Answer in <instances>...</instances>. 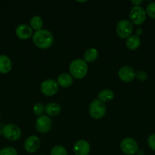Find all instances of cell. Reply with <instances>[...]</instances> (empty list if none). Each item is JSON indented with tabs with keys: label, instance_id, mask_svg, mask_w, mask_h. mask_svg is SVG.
I'll return each mask as SVG.
<instances>
[{
	"label": "cell",
	"instance_id": "14",
	"mask_svg": "<svg viewBox=\"0 0 155 155\" xmlns=\"http://www.w3.org/2000/svg\"><path fill=\"white\" fill-rule=\"evenodd\" d=\"M12 68V63L9 57L5 54H0V73L8 74Z\"/></svg>",
	"mask_w": 155,
	"mask_h": 155
},
{
	"label": "cell",
	"instance_id": "4",
	"mask_svg": "<svg viewBox=\"0 0 155 155\" xmlns=\"http://www.w3.org/2000/svg\"><path fill=\"white\" fill-rule=\"evenodd\" d=\"M133 28V24L131 21L126 19L121 20L117 24L116 33L122 39H127L132 36Z\"/></svg>",
	"mask_w": 155,
	"mask_h": 155
},
{
	"label": "cell",
	"instance_id": "10",
	"mask_svg": "<svg viewBox=\"0 0 155 155\" xmlns=\"http://www.w3.org/2000/svg\"><path fill=\"white\" fill-rule=\"evenodd\" d=\"M119 77L122 81L129 83L132 82L136 77V72L135 69L130 66H123L119 69L118 72Z\"/></svg>",
	"mask_w": 155,
	"mask_h": 155
},
{
	"label": "cell",
	"instance_id": "23",
	"mask_svg": "<svg viewBox=\"0 0 155 155\" xmlns=\"http://www.w3.org/2000/svg\"><path fill=\"white\" fill-rule=\"evenodd\" d=\"M145 12L150 18L155 19V2H150L147 5Z\"/></svg>",
	"mask_w": 155,
	"mask_h": 155
},
{
	"label": "cell",
	"instance_id": "29",
	"mask_svg": "<svg viewBox=\"0 0 155 155\" xmlns=\"http://www.w3.org/2000/svg\"><path fill=\"white\" fill-rule=\"evenodd\" d=\"M2 130H0V136H1V135H2Z\"/></svg>",
	"mask_w": 155,
	"mask_h": 155
},
{
	"label": "cell",
	"instance_id": "30",
	"mask_svg": "<svg viewBox=\"0 0 155 155\" xmlns=\"http://www.w3.org/2000/svg\"><path fill=\"white\" fill-rule=\"evenodd\" d=\"M41 155H45V154H41Z\"/></svg>",
	"mask_w": 155,
	"mask_h": 155
},
{
	"label": "cell",
	"instance_id": "13",
	"mask_svg": "<svg viewBox=\"0 0 155 155\" xmlns=\"http://www.w3.org/2000/svg\"><path fill=\"white\" fill-rule=\"evenodd\" d=\"M16 36L21 39H27L33 34L32 28L27 24H19L15 30Z\"/></svg>",
	"mask_w": 155,
	"mask_h": 155
},
{
	"label": "cell",
	"instance_id": "8",
	"mask_svg": "<svg viewBox=\"0 0 155 155\" xmlns=\"http://www.w3.org/2000/svg\"><path fill=\"white\" fill-rule=\"evenodd\" d=\"M40 89L41 92L43 95H46V96H52L57 92L59 85H58L57 82L55 81L54 80L49 79V80L43 82Z\"/></svg>",
	"mask_w": 155,
	"mask_h": 155
},
{
	"label": "cell",
	"instance_id": "27",
	"mask_svg": "<svg viewBox=\"0 0 155 155\" xmlns=\"http://www.w3.org/2000/svg\"><path fill=\"white\" fill-rule=\"evenodd\" d=\"M132 3L135 6H139L140 4L142 3V1L141 0H132Z\"/></svg>",
	"mask_w": 155,
	"mask_h": 155
},
{
	"label": "cell",
	"instance_id": "21",
	"mask_svg": "<svg viewBox=\"0 0 155 155\" xmlns=\"http://www.w3.org/2000/svg\"><path fill=\"white\" fill-rule=\"evenodd\" d=\"M50 155H68V152L62 145H56L51 149Z\"/></svg>",
	"mask_w": 155,
	"mask_h": 155
},
{
	"label": "cell",
	"instance_id": "3",
	"mask_svg": "<svg viewBox=\"0 0 155 155\" xmlns=\"http://www.w3.org/2000/svg\"><path fill=\"white\" fill-rule=\"evenodd\" d=\"M106 105L99 99H95L91 103L89 107L90 115L94 119H100L106 114Z\"/></svg>",
	"mask_w": 155,
	"mask_h": 155
},
{
	"label": "cell",
	"instance_id": "28",
	"mask_svg": "<svg viewBox=\"0 0 155 155\" xmlns=\"http://www.w3.org/2000/svg\"><path fill=\"white\" fill-rule=\"evenodd\" d=\"M142 33H143V30H142V29H141V28L138 29V30H136V36H139L140 35H141V34H142Z\"/></svg>",
	"mask_w": 155,
	"mask_h": 155
},
{
	"label": "cell",
	"instance_id": "1",
	"mask_svg": "<svg viewBox=\"0 0 155 155\" xmlns=\"http://www.w3.org/2000/svg\"><path fill=\"white\" fill-rule=\"evenodd\" d=\"M33 42L36 47L45 49L53 45V36L49 30L41 29L34 33L33 36Z\"/></svg>",
	"mask_w": 155,
	"mask_h": 155
},
{
	"label": "cell",
	"instance_id": "18",
	"mask_svg": "<svg viewBox=\"0 0 155 155\" xmlns=\"http://www.w3.org/2000/svg\"><path fill=\"white\" fill-rule=\"evenodd\" d=\"M114 98V93L110 89H103L98 94V99L102 102H109Z\"/></svg>",
	"mask_w": 155,
	"mask_h": 155
},
{
	"label": "cell",
	"instance_id": "12",
	"mask_svg": "<svg viewBox=\"0 0 155 155\" xmlns=\"http://www.w3.org/2000/svg\"><path fill=\"white\" fill-rule=\"evenodd\" d=\"M91 150L90 144L84 139H80L74 143L73 151L75 155H88Z\"/></svg>",
	"mask_w": 155,
	"mask_h": 155
},
{
	"label": "cell",
	"instance_id": "15",
	"mask_svg": "<svg viewBox=\"0 0 155 155\" xmlns=\"http://www.w3.org/2000/svg\"><path fill=\"white\" fill-rule=\"evenodd\" d=\"M73 83V78L70 74L64 73L60 74L57 78V83L60 86L64 88L69 87Z\"/></svg>",
	"mask_w": 155,
	"mask_h": 155
},
{
	"label": "cell",
	"instance_id": "2",
	"mask_svg": "<svg viewBox=\"0 0 155 155\" xmlns=\"http://www.w3.org/2000/svg\"><path fill=\"white\" fill-rule=\"evenodd\" d=\"M88 71L87 62L82 59H75L72 61L69 66V71L71 77L78 80L84 78L86 76Z\"/></svg>",
	"mask_w": 155,
	"mask_h": 155
},
{
	"label": "cell",
	"instance_id": "19",
	"mask_svg": "<svg viewBox=\"0 0 155 155\" xmlns=\"http://www.w3.org/2000/svg\"><path fill=\"white\" fill-rule=\"evenodd\" d=\"M98 51L94 48H88L84 54V59L85 62H93L98 58Z\"/></svg>",
	"mask_w": 155,
	"mask_h": 155
},
{
	"label": "cell",
	"instance_id": "16",
	"mask_svg": "<svg viewBox=\"0 0 155 155\" xmlns=\"http://www.w3.org/2000/svg\"><path fill=\"white\" fill-rule=\"evenodd\" d=\"M126 45L127 48L130 50H135L140 46L141 45V39L139 36L136 35H132L130 36L126 39Z\"/></svg>",
	"mask_w": 155,
	"mask_h": 155
},
{
	"label": "cell",
	"instance_id": "9",
	"mask_svg": "<svg viewBox=\"0 0 155 155\" xmlns=\"http://www.w3.org/2000/svg\"><path fill=\"white\" fill-rule=\"evenodd\" d=\"M52 120L46 115H42L36 119L35 127L36 131L40 133H46L51 129Z\"/></svg>",
	"mask_w": 155,
	"mask_h": 155
},
{
	"label": "cell",
	"instance_id": "22",
	"mask_svg": "<svg viewBox=\"0 0 155 155\" xmlns=\"http://www.w3.org/2000/svg\"><path fill=\"white\" fill-rule=\"evenodd\" d=\"M45 111V107H44L43 104L40 102H38L33 106V112L36 115L40 117L42 116L43 113Z\"/></svg>",
	"mask_w": 155,
	"mask_h": 155
},
{
	"label": "cell",
	"instance_id": "17",
	"mask_svg": "<svg viewBox=\"0 0 155 155\" xmlns=\"http://www.w3.org/2000/svg\"><path fill=\"white\" fill-rule=\"evenodd\" d=\"M45 111L47 115L56 116L61 111V107L58 103L50 102L45 107Z\"/></svg>",
	"mask_w": 155,
	"mask_h": 155
},
{
	"label": "cell",
	"instance_id": "25",
	"mask_svg": "<svg viewBox=\"0 0 155 155\" xmlns=\"http://www.w3.org/2000/svg\"><path fill=\"white\" fill-rule=\"evenodd\" d=\"M136 77L138 80L140 81H145L147 79L148 76H147V74L144 71H140L136 73Z\"/></svg>",
	"mask_w": 155,
	"mask_h": 155
},
{
	"label": "cell",
	"instance_id": "7",
	"mask_svg": "<svg viewBox=\"0 0 155 155\" xmlns=\"http://www.w3.org/2000/svg\"><path fill=\"white\" fill-rule=\"evenodd\" d=\"M2 133L5 138L10 141H17L21 136V131L18 126L15 124H7L3 127Z\"/></svg>",
	"mask_w": 155,
	"mask_h": 155
},
{
	"label": "cell",
	"instance_id": "11",
	"mask_svg": "<svg viewBox=\"0 0 155 155\" xmlns=\"http://www.w3.org/2000/svg\"><path fill=\"white\" fill-rule=\"evenodd\" d=\"M24 149L28 153H34L40 146V140L36 136H30L24 142Z\"/></svg>",
	"mask_w": 155,
	"mask_h": 155
},
{
	"label": "cell",
	"instance_id": "20",
	"mask_svg": "<svg viewBox=\"0 0 155 155\" xmlns=\"http://www.w3.org/2000/svg\"><path fill=\"white\" fill-rule=\"evenodd\" d=\"M30 26L31 28L34 29L36 31L42 29L43 25V21L42 18L40 16H33V18L30 19Z\"/></svg>",
	"mask_w": 155,
	"mask_h": 155
},
{
	"label": "cell",
	"instance_id": "5",
	"mask_svg": "<svg viewBox=\"0 0 155 155\" xmlns=\"http://www.w3.org/2000/svg\"><path fill=\"white\" fill-rule=\"evenodd\" d=\"M131 22L135 25H141L146 19V12L141 6H134L129 12Z\"/></svg>",
	"mask_w": 155,
	"mask_h": 155
},
{
	"label": "cell",
	"instance_id": "24",
	"mask_svg": "<svg viewBox=\"0 0 155 155\" xmlns=\"http://www.w3.org/2000/svg\"><path fill=\"white\" fill-rule=\"evenodd\" d=\"M0 155H18V152L12 147H6L0 151Z\"/></svg>",
	"mask_w": 155,
	"mask_h": 155
},
{
	"label": "cell",
	"instance_id": "6",
	"mask_svg": "<svg viewBox=\"0 0 155 155\" xmlns=\"http://www.w3.org/2000/svg\"><path fill=\"white\" fill-rule=\"evenodd\" d=\"M120 148L124 154L133 155L138 151V145L132 138H125L120 143Z\"/></svg>",
	"mask_w": 155,
	"mask_h": 155
},
{
	"label": "cell",
	"instance_id": "26",
	"mask_svg": "<svg viewBox=\"0 0 155 155\" xmlns=\"http://www.w3.org/2000/svg\"><path fill=\"white\" fill-rule=\"evenodd\" d=\"M147 144L148 146L155 151V134H152L149 136L147 139Z\"/></svg>",
	"mask_w": 155,
	"mask_h": 155
}]
</instances>
